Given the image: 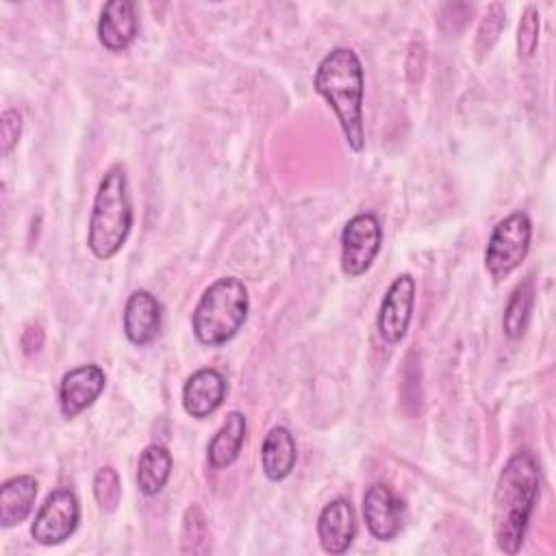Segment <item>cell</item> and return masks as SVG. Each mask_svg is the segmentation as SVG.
I'll return each mask as SVG.
<instances>
[{"label":"cell","mask_w":556,"mask_h":556,"mask_svg":"<svg viewBox=\"0 0 556 556\" xmlns=\"http://www.w3.org/2000/svg\"><path fill=\"white\" fill-rule=\"evenodd\" d=\"M317 536L326 554H343L356 536L354 508L345 497L328 502L317 517Z\"/></svg>","instance_id":"obj_12"},{"label":"cell","mask_w":556,"mask_h":556,"mask_svg":"<svg viewBox=\"0 0 556 556\" xmlns=\"http://www.w3.org/2000/svg\"><path fill=\"white\" fill-rule=\"evenodd\" d=\"M250 298L245 285L235 276L211 282L191 315V328L202 345H222L230 341L245 324Z\"/></svg>","instance_id":"obj_4"},{"label":"cell","mask_w":556,"mask_h":556,"mask_svg":"<svg viewBox=\"0 0 556 556\" xmlns=\"http://www.w3.org/2000/svg\"><path fill=\"white\" fill-rule=\"evenodd\" d=\"M104 384H106V376L93 363L70 369L59 384L61 413L67 419L80 415L100 397V393L104 391Z\"/></svg>","instance_id":"obj_10"},{"label":"cell","mask_w":556,"mask_h":556,"mask_svg":"<svg viewBox=\"0 0 556 556\" xmlns=\"http://www.w3.org/2000/svg\"><path fill=\"white\" fill-rule=\"evenodd\" d=\"M315 91L332 106L343 137L352 152L365 148V126H363V65L354 50L334 48L317 65Z\"/></svg>","instance_id":"obj_2"},{"label":"cell","mask_w":556,"mask_h":556,"mask_svg":"<svg viewBox=\"0 0 556 556\" xmlns=\"http://www.w3.org/2000/svg\"><path fill=\"white\" fill-rule=\"evenodd\" d=\"M245 430H248L245 417L239 410H230L226 415L224 424L219 426V430L208 441L206 454H208L211 467L226 469L239 458L243 441H245Z\"/></svg>","instance_id":"obj_17"},{"label":"cell","mask_w":556,"mask_h":556,"mask_svg":"<svg viewBox=\"0 0 556 556\" xmlns=\"http://www.w3.org/2000/svg\"><path fill=\"white\" fill-rule=\"evenodd\" d=\"M93 497L104 513H113L122 500V482L113 467H100L93 476Z\"/></svg>","instance_id":"obj_20"},{"label":"cell","mask_w":556,"mask_h":556,"mask_svg":"<svg viewBox=\"0 0 556 556\" xmlns=\"http://www.w3.org/2000/svg\"><path fill=\"white\" fill-rule=\"evenodd\" d=\"M298 460L295 439L285 426H274L261 445V467L271 482L285 480Z\"/></svg>","instance_id":"obj_15"},{"label":"cell","mask_w":556,"mask_h":556,"mask_svg":"<svg viewBox=\"0 0 556 556\" xmlns=\"http://www.w3.org/2000/svg\"><path fill=\"white\" fill-rule=\"evenodd\" d=\"M80 521V506L70 489L52 491L41 504L30 526V536L46 547L59 545L70 539Z\"/></svg>","instance_id":"obj_7"},{"label":"cell","mask_w":556,"mask_h":556,"mask_svg":"<svg viewBox=\"0 0 556 556\" xmlns=\"http://www.w3.org/2000/svg\"><path fill=\"white\" fill-rule=\"evenodd\" d=\"M37 480L33 476H13L0 486V526L13 528L26 521L35 506Z\"/></svg>","instance_id":"obj_16"},{"label":"cell","mask_w":556,"mask_h":556,"mask_svg":"<svg viewBox=\"0 0 556 556\" xmlns=\"http://www.w3.org/2000/svg\"><path fill=\"white\" fill-rule=\"evenodd\" d=\"M163 321L161 302L146 289L128 295L124 306V334L132 345H148L156 339Z\"/></svg>","instance_id":"obj_11"},{"label":"cell","mask_w":556,"mask_h":556,"mask_svg":"<svg viewBox=\"0 0 556 556\" xmlns=\"http://www.w3.org/2000/svg\"><path fill=\"white\" fill-rule=\"evenodd\" d=\"M132 228V202L128 191L126 172L122 165H113L100 178L91 215L87 245L100 261L113 258L126 243Z\"/></svg>","instance_id":"obj_3"},{"label":"cell","mask_w":556,"mask_h":556,"mask_svg":"<svg viewBox=\"0 0 556 556\" xmlns=\"http://www.w3.org/2000/svg\"><path fill=\"white\" fill-rule=\"evenodd\" d=\"M382 243V226L374 213L354 215L341 230V269L345 276H363Z\"/></svg>","instance_id":"obj_6"},{"label":"cell","mask_w":556,"mask_h":556,"mask_svg":"<svg viewBox=\"0 0 556 556\" xmlns=\"http://www.w3.org/2000/svg\"><path fill=\"white\" fill-rule=\"evenodd\" d=\"M539 30H541L539 11L530 4L523 9L517 26V52L521 59H530L534 54L539 46Z\"/></svg>","instance_id":"obj_22"},{"label":"cell","mask_w":556,"mask_h":556,"mask_svg":"<svg viewBox=\"0 0 556 556\" xmlns=\"http://www.w3.org/2000/svg\"><path fill=\"white\" fill-rule=\"evenodd\" d=\"M206 539V521L200 506H189L182 519V552H200Z\"/></svg>","instance_id":"obj_23"},{"label":"cell","mask_w":556,"mask_h":556,"mask_svg":"<svg viewBox=\"0 0 556 556\" xmlns=\"http://www.w3.org/2000/svg\"><path fill=\"white\" fill-rule=\"evenodd\" d=\"M172 473V454L165 445L150 443L139 454L137 463V486L143 495L152 497L163 491Z\"/></svg>","instance_id":"obj_18"},{"label":"cell","mask_w":556,"mask_h":556,"mask_svg":"<svg viewBox=\"0 0 556 556\" xmlns=\"http://www.w3.org/2000/svg\"><path fill=\"white\" fill-rule=\"evenodd\" d=\"M541 469L532 452H515L500 471L493 493V536L504 554L523 545L528 521L539 495Z\"/></svg>","instance_id":"obj_1"},{"label":"cell","mask_w":556,"mask_h":556,"mask_svg":"<svg viewBox=\"0 0 556 556\" xmlns=\"http://www.w3.org/2000/svg\"><path fill=\"white\" fill-rule=\"evenodd\" d=\"M415 306V278L410 274H400L387 289L380 311H378V334L384 343L395 345L406 337Z\"/></svg>","instance_id":"obj_8"},{"label":"cell","mask_w":556,"mask_h":556,"mask_svg":"<svg viewBox=\"0 0 556 556\" xmlns=\"http://www.w3.org/2000/svg\"><path fill=\"white\" fill-rule=\"evenodd\" d=\"M363 517L374 539L391 541L404 526V502L387 484H371L363 495Z\"/></svg>","instance_id":"obj_9"},{"label":"cell","mask_w":556,"mask_h":556,"mask_svg":"<svg viewBox=\"0 0 556 556\" xmlns=\"http://www.w3.org/2000/svg\"><path fill=\"white\" fill-rule=\"evenodd\" d=\"M226 397V380L213 369L204 367L191 374L182 387V408L193 419H204L215 413Z\"/></svg>","instance_id":"obj_13"},{"label":"cell","mask_w":556,"mask_h":556,"mask_svg":"<svg viewBox=\"0 0 556 556\" xmlns=\"http://www.w3.org/2000/svg\"><path fill=\"white\" fill-rule=\"evenodd\" d=\"M139 22L135 2L111 0L104 4L98 20V39L109 52H124L137 37Z\"/></svg>","instance_id":"obj_14"},{"label":"cell","mask_w":556,"mask_h":556,"mask_svg":"<svg viewBox=\"0 0 556 556\" xmlns=\"http://www.w3.org/2000/svg\"><path fill=\"white\" fill-rule=\"evenodd\" d=\"M532 239L530 217L521 211L510 213L502 222L495 224L486 250H484V267L495 282L508 278L526 258Z\"/></svg>","instance_id":"obj_5"},{"label":"cell","mask_w":556,"mask_h":556,"mask_svg":"<svg viewBox=\"0 0 556 556\" xmlns=\"http://www.w3.org/2000/svg\"><path fill=\"white\" fill-rule=\"evenodd\" d=\"M22 135V113L15 109H7L0 117V143L2 156H9L11 150L17 146Z\"/></svg>","instance_id":"obj_24"},{"label":"cell","mask_w":556,"mask_h":556,"mask_svg":"<svg viewBox=\"0 0 556 556\" xmlns=\"http://www.w3.org/2000/svg\"><path fill=\"white\" fill-rule=\"evenodd\" d=\"M506 24V9L504 4L500 2H493L489 4L482 22H480V28H478V37H476V52L478 56L482 59L484 54H489V50L493 48V43L497 41L502 28Z\"/></svg>","instance_id":"obj_21"},{"label":"cell","mask_w":556,"mask_h":556,"mask_svg":"<svg viewBox=\"0 0 556 556\" xmlns=\"http://www.w3.org/2000/svg\"><path fill=\"white\" fill-rule=\"evenodd\" d=\"M532 306H534V280H532V276H528L513 289V293L506 302V308H504L502 328L508 339L515 341V339L523 337L526 326L532 315Z\"/></svg>","instance_id":"obj_19"}]
</instances>
